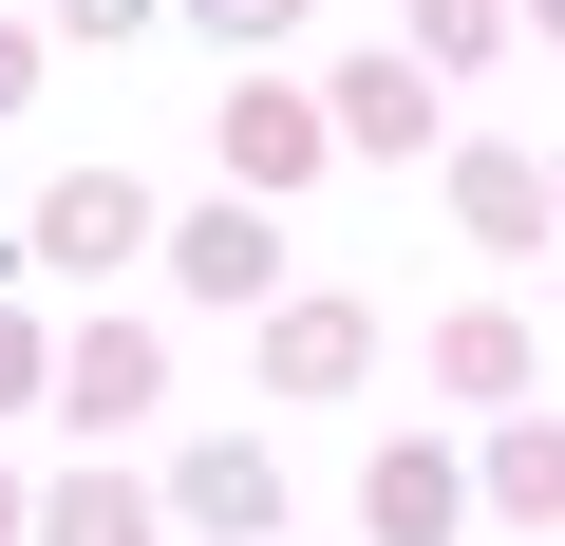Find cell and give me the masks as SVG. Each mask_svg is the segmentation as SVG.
Here are the masks:
<instances>
[{
	"instance_id": "6da1fadb",
	"label": "cell",
	"mask_w": 565,
	"mask_h": 546,
	"mask_svg": "<svg viewBox=\"0 0 565 546\" xmlns=\"http://www.w3.org/2000/svg\"><path fill=\"white\" fill-rule=\"evenodd\" d=\"M226 151H245V170L282 189V170H302V151H321V114H282V95H245V114H226Z\"/></svg>"
},
{
	"instance_id": "7a4b0ae2",
	"label": "cell",
	"mask_w": 565,
	"mask_h": 546,
	"mask_svg": "<svg viewBox=\"0 0 565 546\" xmlns=\"http://www.w3.org/2000/svg\"><path fill=\"white\" fill-rule=\"evenodd\" d=\"M207 20H226V39H264V20H282V0H207Z\"/></svg>"
}]
</instances>
